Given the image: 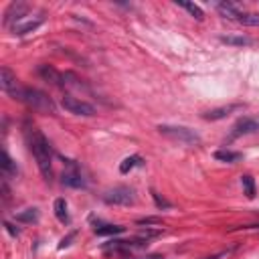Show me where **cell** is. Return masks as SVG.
I'll return each instance as SVG.
<instances>
[{
  "instance_id": "22",
  "label": "cell",
  "mask_w": 259,
  "mask_h": 259,
  "mask_svg": "<svg viewBox=\"0 0 259 259\" xmlns=\"http://www.w3.org/2000/svg\"><path fill=\"white\" fill-rule=\"evenodd\" d=\"M180 8H185L187 12H191V16H194L196 20H202L204 18V12L200 10V6H196V4H193V2H176Z\"/></svg>"
},
{
  "instance_id": "4",
  "label": "cell",
  "mask_w": 259,
  "mask_h": 259,
  "mask_svg": "<svg viewBox=\"0 0 259 259\" xmlns=\"http://www.w3.org/2000/svg\"><path fill=\"white\" fill-rule=\"evenodd\" d=\"M103 200L108 204H120V206H128L136 202V191L130 187H116L112 191H108L103 194Z\"/></svg>"
},
{
  "instance_id": "27",
  "label": "cell",
  "mask_w": 259,
  "mask_h": 259,
  "mask_svg": "<svg viewBox=\"0 0 259 259\" xmlns=\"http://www.w3.org/2000/svg\"><path fill=\"white\" fill-rule=\"evenodd\" d=\"M138 259H164L162 255H148V257H138Z\"/></svg>"
},
{
  "instance_id": "11",
  "label": "cell",
  "mask_w": 259,
  "mask_h": 259,
  "mask_svg": "<svg viewBox=\"0 0 259 259\" xmlns=\"http://www.w3.org/2000/svg\"><path fill=\"white\" fill-rule=\"evenodd\" d=\"M241 106H225V108H217V110H209V112H204L202 118L204 120H223L227 118L229 114H233L235 110H239Z\"/></svg>"
},
{
  "instance_id": "15",
  "label": "cell",
  "mask_w": 259,
  "mask_h": 259,
  "mask_svg": "<svg viewBox=\"0 0 259 259\" xmlns=\"http://www.w3.org/2000/svg\"><path fill=\"white\" fill-rule=\"evenodd\" d=\"M2 174H4L6 178L18 174V166H16V162H12V158L8 156L6 152H2Z\"/></svg>"
},
{
  "instance_id": "10",
  "label": "cell",
  "mask_w": 259,
  "mask_h": 259,
  "mask_svg": "<svg viewBox=\"0 0 259 259\" xmlns=\"http://www.w3.org/2000/svg\"><path fill=\"white\" fill-rule=\"evenodd\" d=\"M63 185L65 187H73V189H83L85 180L77 170H67V172H63Z\"/></svg>"
},
{
  "instance_id": "8",
  "label": "cell",
  "mask_w": 259,
  "mask_h": 259,
  "mask_svg": "<svg viewBox=\"0 0 259 259\" xmlns=\"http://www.w3.org/2000/svg\"><path fill=\"white\" fill-rule=\"evenodd\" d=\"M245 134H259V116L257 118H241L235 126H233L231 138H239Z\"/></svg>"
},
{
  "instance_id": "24",
  "label": "cell",
  "mask_w": 259,
  "mask_h": 259,
  "mask_svg": "<svg viewBox=\"0 0 259 259\" xmlns=\"http://www.w3.org/2000/svg\"><path fill=\"white\" fill-rule=\"evenodd\" d=\"M152 198H154V202H156V206H158V209H170V206H172V204H170L166 198H162L158 193H154V191H152Z\"/></svg>"
},
{
  "instance_id": "14",
  "label": "cell",
  "mask_w": 259,
  "mask_h": 259,
  "mask_svg": "<svg viewBox=\"0 0 259 259\" xmlns=\"http://www.w3.org/2000/svg\"><path fill=\"white\" fill-rule=\"evenodd\" d=\"M215 158L221 160V162H227V164H235L243 158V154L241 152H231V150H219V152H215Z\"/></svg>"
},
{
  "instance_id": "13",
  "label": "cell",
  "mask_w": 259,
  "mask_h": 259,
  "mask_svg": "<svg viewBox=\"0 0 259 259\" xmlns=\"http://www.w3.org/2000/svg\"><path fill=\"white\" fill-rule=\"evenodd\" d=\"M217 10H219V14H221L223 18H231V20H237L239 14H241V10H239L235 4H231V2H221V4H217Z\"/></svg>"
},
{
  "instance_id": "7",
  "label": "cell",
  "mask_w": 259,
  "mask_h": 259,
  "mask_svg": "<svg viewBox=\"0 0 259 259\" xmlns=\"http://www.w3.org/2000/svg\"><path fill=\"white\" fill-rule=\"evenodd\" d=\"M27 12H29V4L27 2H12L6 8V12H4V27H8V29L16 27V24L27 16Z\"/></svg>"
},
{
  "instance_id": "12",
  "label": "cell",
  "mask_w": 259,
  "mask_h": 259,
  "mask_svg": "<svg viewBox=\"0 0 259 259\" xmlns=\"http://www.w3.org/2000/svg\"><path fill=\"white\" fill-rule=\"evenodd\" d=\"M41 24H43L41 18H37V20H29V22H22V24H16V27H12V35L22 37V35H27V33L37 31V29L41 27Z\"/></svg>"
},
{
  "instance_id": "1",
  "label": "cell",
  "mask_w": 259,
  "mask_h": 259,
  "mask_svg": "<svg viewBox=\"0 0 259 259\" xmlns=\"http://www.w3.org/2000/svg\"><path fill=\"white\" fill-rule=\"evenodd\" d=\"M24 136H27V142H29V148L33 152V156L39 164V170L43 174L45 180H51L53 178V168H51V146H49V140L45 138V134L37 126H31L27 124V130H24Z\"/></svg>"
},
{
  "instance_id": "3",
  "label": "cell",
  "mask_w": 259,
  "mask_h": 259,
  "mask_svg": "<svg viewBox=\"0 0 259 259\" xmlns=\"http://www.w3.org/2000/svg\"><path fill=\"white\" fill-rule=\"evenodd\" d=\"M158 132L174 142L180 144H189V146H196L200 144V136L194 132V130L183 128V126H158Z\"/></svg>"
},
{
  "instance_id": "9",
  "label": "cell",
  "mask_w": 259,
  "mask_h": 259,
  "mask_svg": "<svg viewBox=\"0 0 259 259\" xmlns=\"http://www.w3.org/2000/svg\"><path fill=\"white\" fill-rule=\"evenodd\" d=\"M39 75L47 83H53V85H63V75L51 65H41L39 67Z\"/></svg>"
},
{
  "instance_id": "6",
  "label": "cell",
  "mask_w": 259,
  "mask_h": 259,
  "mask_svg": "<svg viewBox=\"0 0 259 259\" xmlns=\"http://www.w3.org/2000/svg\"><path fill=\"white\" fill-rule=\"evenodd\" d=\"M0 87H2V91H4V93H8L12 99H16V101H18L20 91H22V85L18 83L16 75H14L8 67H2V69H0Z\"/></svg>"
},
{
  "instance_id": "23",
  "label": "cell",
  "mask_w": 259,
  "mask_h": 259,
  "mask_svg": "<svg viewBox=\"0 0 259 259\" xmlns=\"http://www.w3.org/2000/svg\"><path fill=\"white\" fill-rule=\"evenodd\" d=\"M241 185H243L245 196H247V198H255V183H253V176L245 174V176L241 178Z\"/></svg>"
},
{
  "instance_id": "26",
  "label": "cell",
  "mask_w": 259,
  "mask_h": 259,
  "mask_svg": "<svg viewBox=\"0 0 259 259\" xmlns=\"http://www.w3.org/2000/svg\"><path fill=\"white\" fill-rule=\"evenodd\" d=\"M4 227H6V231L10 233L12 237H18V235H20V231H18V229H14V227H12L10 223H4Z\"/></svg>"
},
{
  "instance_id": "16",
  "label": "cell",
  "mask_w": 259,
  "mask_h": 259,
  "mask_svg": "<svg viewBox=\"0 0 259 259\" xmlns=\"http://www.w3.org/2000/svg\"><path fill=\"white\" fill-rule=\"evenodd\" d=\"M95 235H101V237H106V235H120V233H124V227L120 225H97L93 229Z\"/></svg>"
},
{
  "instance_id": "20",
  "label": "cell",
  "mask_w": 259,
  "mask_h": 259,
  "mask_svg": "<svg viewBox=\"0 0 259 259\" xmlns=\"http://www.w3.org/2000/svg\"><path fill=\"white\" fill-rule=\"evenodd\" d=\"M221 43L235 45V47H247V45H253L255 41L249 39V37H231V35H227V37H221Z\"/></svg>"
},
{
  "instance_id": "5",
  "label": "cell",
  "mask_w": 259,
  "mask_h": 259,
  "mask_svg": "<svg viewBox=\"0 0 259 259\" xmlns=\"http://www.w3.org/2000/svg\"><path fill=\"white\" fill-rule=\"evenodd\" d=\"M63 108L69 112V114H75V116H95V108L91 106V103L79 99V97H75V95H65L63 97Z\"/></svg>"
},
{
  "instance_id": "18",
  "label": "cell",
  "mask_w": 259,
  "mask_h": 259,
  "mask_svg": "<svg viewBox=\"0 0 259 259\" xmlns=\"http://www.w3.org/2000/svg\"><path fill=\"white\" fill-rule=\"evenodd\" d=\"M18 223H37L39 221V209H24L14 215Z\"/></svg>"
},
{
  "instance_id": "17",
  "label": "cell",
  "mask_w": 259,
  "mask_h": 259,
  "mask_svg": "<svg viewBox=\"0 0 259 259\" xmlns=\"http://www.w3.org/2000/svg\"><path fill=\"white\" fill-rule=\"evenodd\" d=\"M53 209H55V217L61 221V223H69V213H67V202L65 198H57L55 204H53Z\"/></svg>"
},
{
  "instance_id": "28",
  "label": "cell",
  "mask_w": 259,
  "mask_h": 259,
  "mask_svg": "<svg viewBox=\"0 0 259 259\" xmlns=\"http://www.w3.org/2000/svg\"><path fill=\"white\" fill-rule=\"evenodd\" d=\"M221 255H211V257H204V259H219Z\"/></svg>"
},
{
  "instance_id": "25",
  "label": "cell",
  "mask_w": 259,
  "mask_h": 259,
  "mask_svg": "<svg viewBox=\"0 0 259 259\" xmlns=\"http://www.w3.org/2000/svg\"><path fill=\"white\" fill-rule=\"evenodd\" d=\"M138 225H160V219H156V217H146V219H140Z\"/></svg>"
},
{
  "instance_id": "2",
  "label": "cell",
  "mask_w": 259,
  "mask_h": 259,
  "mask_svg": "<svg viewBox=\"0 0 259 259\" xmlns=\"http://www.w3.org/2000/svg\"><path fill=\"white\" fill-rule=\"evenodd\" d=\"M18 101H22L24 106H29L31 110L39 112V114H55V103L47 93L33 89V87H22Z\"/></svg>"
},
{
  "instance_id": "21",
  "label": "cell",
  "mask_w": 259,
  "mask_h": 259,
  "mask_svg": "<svg viewBox=\"0 0 259 259\" xmlns=\"http://www.w3.org/2000/svg\"><path fill=\"white\" fill-rule=\"evenodd\" d=\"M245 27H259V14L257 12H241L237 18Z\"/></svg>"
},
{
  "instance_id": "19",
  "label": "cell",
  "mask_w": 259,
  "mask_h": 259,
  "mask_svg": "<svg viewBox=\"0 0 259 259\" xmlns=\"http://www.w3.org/2000/svg\"><path fill=\"white\" fill-rule=\"evenodd\" d=\"M142 164V156H138V154H134V156H128L122 164H120V172L122 174H128L132 168H136V166H140Z\"/></svg>"
}]
</instances>
